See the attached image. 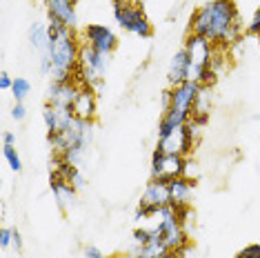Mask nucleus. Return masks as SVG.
<instances>
[{"instance_id":"14","label":"nucleus","mask_w":260,"mask_h":258,"mask_svg":"<svg viewBox=\"0 0 260 258\" xmlns=\"http://www.w3.org/2000/svg\"><path fill=\"white\" fill-rule=\"evenodd\" d=\"M96 109H98V105H96V91H93V87L80 85V91H78V96H76V101L72 105L74 116L80 118V120L93 122V118H96Z\"/></svg>"},{"instance_id":"34","label":"nucleus","mask_w":260,"mask_h":258,"mask_svg":"<svg viewBox=\"0 0 260 258\" xmlns=\"http://www.w3.org/2000/svg\"><path fill=\"white\" fill-rule=\"evenodd\" d=\"M236 258H240V256H236Z\"/></svg>"},{"instance_id":"32","label":"nucleus","mask_w":260,"mask_h":258,"mask_svg":"<svg viewBox=\"0 0 260 258\" xmlns=\"http://www.w3.org/2000/svg\"><path fill=\"white\" fill-rule=\"evenodd\" d=\"M122 3H136V0H122Z\"/></svg>"},{"instance_id":"13","label":"nucleus","mask_w":260,"mask_h":258,"mask_svg":"<svg viewBox=\"0 0 260 258\" xmlns=\"http://www.w3.org/2000/svg\"><path fill=\"white\" fill-rule=\"evenodd\" d=\"M45 9L49 16V22L76 29L78 14H76V0H45Z\"/></svg>"},{"instance_id":"8","label":"nucleus","mask_w":260,"mask_h":258,"mask_svg":"<svg viewBox=\"0 0 260 258\" xmlns=\"http://www.w3.org/2000/svg\"><path fill=\"white\" fill-rule=\"evenodd\" d=\"M167 205H169V183L151 178V183L145 187L143 196H140L138 209H136V220L151 218L153 214H158Z\"/></svg>"},{"instance_id":"33","label":"nucleus","mask_w":260,"mask_h":258,"mask_svg":"<svg viewBox=\"0 0 260 258\" xmlns=\"http://www.w3.org/2000/svg\"><path fill=\"white\" fill-rule=\"evenodd\" d=\"M258 45H260V38H258Z\"/></svg>"},{"instance_id":"12","label":"nucleus","mask_w":260,"mask_h":258,"mask_svg":"<svg viewBox=\"0 0 260 258\" xmlns=\"http://www.w3.org/2000/svg\"><path fill=\"white\" fill-rule=\"evenodd\" d=\"M78 91H80L78 80H64V83L51 80L49 89H47V103L54 105L58 109H72Z\"/></svg>"},{"instance_id":"22","label":"nucleus","mask_w":260,"mask_h":258,"mask_svg":"<svg viewBox=\"0 0 260 258\" xmlns=\"http://www.w3.org/2000/svg\"><path fill=\"white\" fill-rule=\"evenodd\" d=\"M151 240H153L151 227H136V230L132 232V243H134V247H143V245L151 243Z\"/></svg>"},{"instance_id":"2","label":"nucleus","mask_w":260,"mask_h":258,"mask_svg":"<svg viewBox=\"0 0 260 258\" xmlns=\"http://www.w3.org/2000/svg\"><path fill=\"white\" fill-rule=\"evenodd\" d=\"M80 40L76 38L74 29L49 22V58H51V80L64 83L76 80V69L80 60Z\"/></svg>"},{"instance_id":"25","label":"nucleus","mask_w":260,"mask_h":258,"mask_svg":"<svg viewBox=\"0 0 260 258\" xmlns=\"http://www.w3.org/2000/svg\"><path fill=\"white\" fill-rule=\"evenodd\" d=\"M11 243H14V230L3 227V230H0V247L7 249V247H11Z\"/></svg>"},{"instance_id":"26","label":"nucleus","mask_w":260,"mask_h":258,"mask_svg":"<svg viewBox=\"0 0 260 258\" xmlns=\"http://www.w3.org/2000/svg\"><path fill=\"white\" fill-rule=\"evenodd\" d=\"M240 258H260V245L253 243V245H247L245 249L238 254Z\"/></svg>"},{"instance_id":"10","label":"nucleus","mask_w":260,"mask_h":258,"mask_svg":"<svg viewBox=\"0 0 260 258\" xmlns=\"http://www.w3.org/2000/svg\"><path fill=\"white\" fill-rule=\"evenodd\" d=\"M189 160L185 156H176V154H162V151H153L151 156V178L156 180H176L180 176H187Z\"/></svg>"},{"instance_id":"28","label":"nucleus","mask_w":260,"mask_h":258,"mask_svg":"<svg viewBox=\"0 0 260 258\" xmlns=\"http://www.w3.org/2000/svg\"><path fill=\"white\" fill-rule=\"evenodd\" d=\"M11 87H14V78H11L7 72H3V74H0V89H3V91H11Z\"/></svg>"},{"instance_id":"15","label":"nucleus","mask_w":260,"mask_h":258,"mask_svg":"<svg viewBox=\"0 0 260 258\" xmlns=\"http://www.w3.org/2000/svg\"><path fill=\"white\" fill-rule=\"evenodd\" d=\"M51 191H54V198L58 203V207L62 209V212H67L69 207H74L76 205V198H78V189L69 183V180H64L62 176L58 174H51Z\"/></svg>"},{"instance_id":"21","label":"nucleus","mask_w":260,"mask_h":258,"mask_svg":"<svg viewBox=\"0 0 260 258\" xmlns=\"http://www.w3.org/2000/svg\"><path fill=\"white\" fill-rule=\"evenodd\" d=\"M3 156H5V160L9 163L11 172H16V174L22 172V160H20V154L16 151V145H11V147H3Z\"/></svg>"},{"instance_id":"11","label":"nucleus","mask_w":260,"mask_h":258,"mask_svg":"<svg viewBox=\"0 0 260 258\" xmlns=\"http://www.w3.org/2000/svg\"><path fill=\"white\" fill-rule=\"evenodd\" d=\"M85 43L93 47L100 54H114L116 47H118V36L107 25H98V22H91V25L85 27Z\"/></svg>"},{"instance_id":"35","label":"nucleus","mask_w":260,"mask_h":258,"mask_svg":"<svg viewBox=\"0 0 260 258\" xmlns=\"http://www.w3.org/2000/svg\"><path fill=\"white\" fill-rule=\"evenodd\" d=\"M258 38H260V36H258Z\"/></svg>"},{"instance_id":"1","label":"nucleus","mask_w":260,"mask_h":258,"mask_svg":"<svg viewBox=\"0 0 260 258\" xmlns=\"http://www.w3.org/2000/svg\"><path fill=\"white\" fill-rule=\"evenodd\" d=\"M189 34H198L216 47H229L238 43L245 34L240 14L234 0H209L191 14Z\"/></svg>"},{"instance_id":"30","label":"nucleus","mask_w":260,"mask_h":258,"mask_svg":"<svg viewBox=\"0 0 260 258\" xmlns=\"http://www.w3.org/2000/svg\"><path fill=\"white\" fill-rule=\"evenodd\" d=\"M11 247L16 249V254H20L22 251V236H20L18 230H14V243H11Z\"/></svg>"},{"instance_id":"5","label":"nucleus","mask_w":260,"mask_h":258,"mask_svg":"<svg viewBox=\"0 0 260 258\" xmlns=\"http://www.w3.org/2000/svg\"><path fill=\"white\" fill-rule=\"evenodd\" d=\"M111 56L109 54H100L93 47L87 43H82L80 47V60H78V69H76V80L80 85H89V87H98L107 76Z\"/></svg>"},{"instance_id":"3","label":"nucleus","mask_w":260,"mask_h":258,"mask_svg":"<svg viewBox=\"0 0 260 258\" xmlns=\"http://www.w3.org/2000/svg\"><path fill=\"white\" fill-rule=\"evenodd\" d=\"M200 85L193 80H187L182 85L171 87L165 96V114L158 125V136L169 134L171 129L187 125L193 116V107H196V98H198Z\"/></svg>"},{"instance_id":"23","label":"nucleus","mask_w":260,"mask_h":258,"mask_svg":"<svg viewBox=\"0 0 260 258\" xmlns=\"http://www.w3.org/2000/svg\"><path fill=\"white\" fill-rule=\"evenodd\" d=\"M247 34H249V36H260V7L256 9V14H253V18H251V22L249 25H247V29H245Z\"/></svg>"},{"instance_id":"18","label":"nucleus","mask_w":260,"mask_h":258,"mask_svg":"<svg viewBox=\"0 0 260 258\" xmlns=\"http://www.w3.org/2000/svg\"><path fill=\"white\" fill-rule=\"evenodd\" d=\"M29 43H31V47L40 56L47 54V51H49V25H45V22H34V25L29 27Z\"/></svg>"},{"instance_id":"17","label":"nucleus","mask_w":260,"mask_h":258,"mask_svg":"<svg viewBox=\"0 0 260 258\" xmlns=\"http://www.w3.org/2000/svg\"><path fill=\"white\" fill-rule=\"evenodd\" d=\"M189 72H191V62H189V56L185 51V47L182 49H178L174 54V58H171L169 62V72H167V80L171 87L176 85H182L189 80Z\"/></svg>"},{"instance_id":"16","label":"nucleus","mask_w":260,"mask_h":258,"mask_svg":"<svg viewBox=\"0 0 260 258\" xmlns=\"http://www.w3.org/2000/svg\"><path fill=\"white\" fill-rule=\"evenodd\" d=\"M193 189H196V183L191 178H187V176L169 180V205H174V207H187V205H191Z\"/></svg>"},{"instance_id":"27","label":"nucleus","mask_w":260,"mask_h":258,"mask_svg":"<svg viewBox=\"0 0 260 258\" xmlns=\"http://www.w3.org/2000/svg\"><path fill=\"white\" fill-rule=\"evenodd\" d=\"M82 258H105V254L96 247V245H87V247L82 249Z\"/></svg>"},{"instance_id":"9","label":"nucleus","mask_w":260,"mask_h":258,"mask_svg":"<svg viewBox=\"0 0 260 258\" xmlns=\"http://www.w3.org/2000/svg\"><path fill=\"white\" fill-rule=\"evenodd\" d=\"M198 136L193 134L191 125H180L176 129H171L169 134H162L158 136V145L156 149L162 151V154H176V156H189L193 151V145H196Z\"/></svg>"},{"instance_id":"20","label":"nucleus","mask_w":260,"mask_h":258,"mask_svg":"<svg viewBox=\"0 0 260 258\" xmlns=\"http://www.w3.org/2000/svg\"><path fill=\"white\" fill-rule=\"evenodd\" d=\"M29 91H31V83H29L27 78H14V87H11V96H14L16 103H25V98L29 96Z\"/></svg>"},{"instance_id":"4","label":"nucleus","mask_w":260,"mask_h":258,"mask_svg":"<svg viewBox=\"0 0 260 258\" xmlns=\"http://www.w3.org/2000/svg\"><path fill=\"white\" fill-rule=\"evenodd\" d=\"M216 45H211L207 38L198 36V34H187L185 38V51L191 62V72H189V80L198 83L200 87H211L216 83L218 74L211 69V58H214Z\"/></svg>"},{"instance_id":"29","label":"nucleus","mask_w":260,"mask_h":258,"mask_svg":"<svg viewBox=\"0 0 260 258\" xmlns=\"http://www.w3.org/2000/svg\"><path fill=\"white\" fill-rule=\"evenodd\" d=\"M16 145V134L14 132H3V147H11Z\"/></svg>"},{"instance_id":"7","label":"nucleus","mask_w":260,"mask_h":258,"mask_svg":"<svg viewBox=\"0 0 260 258\" xmlns=\"http://www.w3.org/2000/svg\"><path fill=\"white\" fill-rule=\"evenodd\" d=\"M114 18L118 27L127 34H134L138 38H151L153 27L143 7L136 3H122V0H114Z\"/></svg>"},{"instance_id":"6","label":"nucleus","mask_w":260,"mask_h":258,"mask_svg":"<svg viewBox=\"0 0 260 258\" xmlns=\"http://www.w3.org/2000/svg\"><path fill=\"white\" fill-rule=\"evenodd\" d=\"M47 140L54 147V154H62L72 147H89L93 140V125L89 120H80L74 116V120L60 132L47 134Z\"/></svg>"},{"instance_id":"19","label":"nucleus","mask_w":260,"mask_h":258,"mask_svg":"<svg viewBox=\"0 0 260 258\" xmlns=\"http://www.w3.org/2000/svg\"><path fill=\"white\" fill-rule=\"evenodd\" d=\"M151 232H153V230H151ZM165 251H167V249H165L162 245L158 243L156 238H153L151 243L143 245V247H134L132 254H129V258H160Z\"/></svg>"},{"instance_id":"31","label":"nucleus","mask_w":260,"mask_h":258,"mask_svg":"<svg viewBox=\"0 0 260 258\" xmlns=\"http://www.w3.org/2000/svg\"><path fill=\"white\" fill-rule=\"evenodd\" d=\"M160 258H180V256L176 254V251H165V254H162Z\"/></svg>"},{"instance_id":"24","label":"nucleus","mask_w":260,"mask_h":258,"mask_svg":"<svg viewBox=\"0 0 260 258\" xmlns=\"http://www.w3.org/2000/svg\"><path fill=\"white\" fill-rule=\"evenodd\" d=\"M11 118H14L16 122H22L27 118V107L25 103H14V107H11Z\"/></svg>"}]
</instances>
